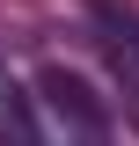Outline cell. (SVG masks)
Listing matches in <instances>:
<instances>
[{"label":"cell","mask_w":139,"mask_h":146,"mask_svg":"<svg viewBox=\"0 0 139 146\" xmlns=\"http://www.w3.org/2000/svg\"><path fill=\"white\" fill-rule=\"evenodd\" d=\"M0 146H44L37 110H29V95H22L15 80H0Z\"/></svg>","instance_id":"7a4b0ae2"},{"label":"cell","mask_w":139,"mask_h":146,"mask_svg":"<svg viewBox=\"0 0 139 146\" xmlns=\"http://www.w3.org/2000/svg\"><path fill=\"white\" fill-rule=\"evenodd\" d=\"M37 88H44V102L66 117L73 131H81V146H110V110H103V95L88 88L81 73H66V66H44L37 73Z\"/></svg>","instance_id":"6da1fadb"}]
</instances>
